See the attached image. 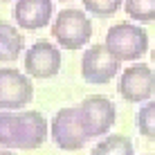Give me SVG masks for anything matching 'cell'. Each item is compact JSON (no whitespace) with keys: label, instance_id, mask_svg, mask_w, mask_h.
Instances as JSON below:
<instances>
[{"label":"cell","instance_id":"ac0fdd59","mask_svg":"<svg viewBox=\"0 0 155 155\" xmlns=\"http://www.w3.org/2000/svg\"><path fill=\"white\" fill-rule=\"evenodd\" d=\"M151 56H153V63H155V47H153V54H151Z\"/></svg>","mask_w":155,"mask_h":155},{"label":"cell","instance_id":"8992f818","mask_svg":"<svg viewBox=\"0 0 155 155\" xmlns=\"http://www.w3.org/2000/svg\"><path fill=\"white\" fill-rule=\"evenodd\" d=\"M81 110V119L85 124V130H88L90 140L94 137H101L115 126L117 121V108L115 104L104 94H90L81 101L79 106Z\"/></svg>","mask_w":155,"mask_h":155},{"label":"cell","instance_id":"3957f363","mask_svg":"<svg viewBox=\"0 0 155 155\" xmlns=\"http://www.w3.org/2000/svg\"><path fill=\"white\" fill-rule=\"evenodd\" d=\"M50 128H52V140H54V144L58 148H63V151H81L85 144L90 142V135L85 130L79 106L61 108L54 115Z\"/></svg>","mask_w":155,"mask_h":155},{"label":"cell","instance_id":"277c9868","mask_svg":"<svg viewBox=\"0 0 155 155\" xmlns=\"http://www.w3.org/2000/svg\"><path fill=\"white\" fill-rule=\"evenodd\" d=\"M121 72V61L104 45H92L81 56V77L92 85L110 83Z\"/></svg>","mask_w":155,"mask_h":155},{"label":"cell","instance_id":"e0dca14e","mask_svg":"<svg viewBox=\"0 0 155 155\" xmlns=\"http://www.w3.org/2000/svg\"><path fill=\"white\" fill-rule=\"evenodd\" d=\"M0 155H14V153L9 151V148H0Z\"/></svg>","mask_w":155,"mask_h":155},{"label":"cell","instance_id":"4fadbf2b","mask_svg":"<svg viewBox=\"0 0 155 155\" xmlns=\"http://www.w3.org/2000/svg\"><path fill=\"white\" fill-rule=\"evenodd\" d=\"M18 128V110H0V146L2 148H18L16 142Z\"/></svg>","mask_w":155,"mask_h":155},{"label":"cell","instance_id":"9c48e42d","mask_svg":"<svg viewBox=\"0 0 155 155\" xmlns=\"http://www.w3.org/2000/svg\"><path fill=\"white\" fill-rule=\"evenodd\" d=\"M47 140V121L38 110H18L16 142L23 151H36Z\"/></svg>","mask_w":155,"mask_h":155},{"label":"cell","instance_id":"ba28073f","mask_svg":"<svg viewBox=\"0 0 155 155\" xmlns=\"http://www.w3.org/2000/svg\"><path fill=\"white\" fill-rule=\"evenodd\" d=\"M61 50L50 41H36L25 54V72L34 79H52L61 70Z\"/></svg>","mask_w":155,"mask_h":155},{"label":"cell","instance_id":"9a60e30c","mask_svg":"<svg viewBox=\"0 0 155 155\" xmlns=\"http://www.w3.org/2000/svg\"><path fill=\"white\" fill-rule=\"evenodd\" d=\"M137 128L146 140L155 142V99L146 101L137 113Z\"/></svg>","mask_w":155,"mask_h":155},{"label":"cell","instance_id":"2e32d148","mask_svg":"<svg viewBox=\"0 0 155 155\" xmlns=\"http://www.w3.org/2000/svg\"><path fill=\"white\" fill-rule=\"evenodd\" d=\"M85 12H90L92 16L99 18H110L113 14H117V9L124 5V0H81Z\"/></svg>","mask_w":155,"mask_h":155},{"label":"cell","instance_id":"7c38bea8","mask_svg":"<svg viewBox=\"0 0 155 155\" xmlns=\"http://www.w3.org/2000/svg\"><path fill=\"white\" fill-rule=\"evenodd\" d=\"M90 155H135V146L126 135H108L92 148Z\"/></svg>","mask_w":155,"mask_h":155},{"label":"cell","instance_id":"8fae6325","mask_svg":"<svg viewBox=\"0 0 155 155\" xmlns=\"http://www.w3.org/2000/svg\"><path fill=\"white\" fill-rule=\"evenodd\" d=\"M25 50V36L18 27L0 20V61H16Z\"/></svg>","mask_w":155,"mask_h":155},{"label":"cell","instance_id":"5b68a950","mask_svg":"<svg viewBox=\"0 0 155 155\" xmlns=\"http://www.w3.org/2000/svg\"><path fill=\"white\" fill-rule=\"evenodd\" d=\"M34 99V85L29 74L0 68V110H20Z\"/></svg>","mask_w":155,"mask_h":155},{"label":"cell","instance_id":"30bf717a","mask_svg":"<svg viewBox=\"0 0 155 155\" xmlns=\"http://www.w3.org/2000/svg\"><path fill=\"white\" fill-rule=\"evenodd\" d=\"M52 14L54 0H16L14 5V20L27 31L43 29L52 20Z\"/></svg>","mask_w":155,"mask_h":155},{"label":"cell","instance_id":"6da1fadb","mask_svg":"<svg viewBox=\"0 0 155 155\" xmlns=\"http://www.w3.org/2000/svg\"><path fill=\"white\" fill-rule=\"evenodd\" d=\"M52 36L63 50H81L92 36V20L81 9H63L52 23Z\"/></svg>","mask_w":155,"mask_h":155},{"label":"cell","instance_id":"7a4b0ae2","mask_svg":"<svg viewBox=\"0 0 155 155\" xmlns=\"http://www.w3.org/2000/svg\"><path fill=\"white\" fill-rule=\"evenodd\" d=\"M106 47L119 61H137L148 52V34L135 23H117L106 34Z\"/></svg>","mask_w":155,"mask_h":155},{"label":"cell","instance_id":"5bb4252c","mask_svg":"<svg viewBox=\"0 0 155 155\" xmlns=\"http://www.w3.org/2000/svg\"><path fill=\"white\" fill-rule=\"evenodd\" d=\"M124 9L128 18L137 20V23L155 20V0H124Z\"/></svg>","mask_w":155,"mask_h":155},{"label":"cell","instance_id":"52a82bcc","mask_svg":"<svg viewBox=\"0 0 155 155\" xmlns=\"http://www.w3.org/2000/svg\"><path fill=\"white\" fill-rule=\"evenodd\" d=\"M155 92V72L144 63L126 68L119 74V94L128 104H142L148 101Z\"/></svg>","mask_w":155,"mask_h":155}]
</instances>
